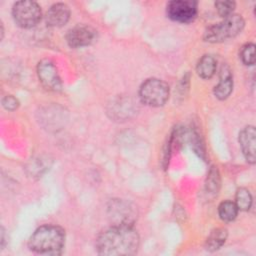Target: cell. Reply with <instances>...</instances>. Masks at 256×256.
Returning <instances> with one entry per match:
<instances>
[{
    "mask_svg": "<svg viewBox=\"0 0 256 256\" xmlns=\"http://www.w3.org/2000/svg\"><path fill=\"white\" fill-rule=\"evenodd\" d=\"M139 247V235L130 225H113L104 230L96 240L99 254L106 256L131 255Z\"/></svg>",
    "mask_w": 256,
    "mask_h": 256,
    "instance_id": "1",
    "label": "cell"
},
{
    "mask_svg": "<svg viewBox=\"0 0 256 256\" xmlns=\"http://www.w3.org/2000/svg\"><path fill=\"white\" fill-rule=\"evenodd\" d=\"M65 243L64 230L56 225H43L30 237L28 246L35 253L57 255Z\"/></svg>",
    "mask_w": 256,
    "mask_h": 256,
    "instance_id": "2",
    "label": "cell"
},
{
    "mask_svg": "<svg viewBox=\"0 0 256 256\" xmlns=\"http://www.w3.org/2000/svg\"><path fill=\"white\" fill-rule=\"evenodd\" d=\"M244 19L241 15L232 14L223 21L208 27L204 32V39L210 43H218L238 35L244 28Z\"/></svg>",
    "mask_w": 256,
    "mask_h": 256,
    "instance_id": "3",
    "label": "cell"
},
{
    "mask_svg": "<svg viewBox=\"0 0 256 256\" xmlns=\"http://www.w3.org/2000/svg\"><path fill=\"white\" fill-rule=\"evenodd\" d=\"M139 97L148 106H162L169 98V86L157 78L147 79L139 89Z\"/></svg>",
    "mask_w": 256,
    "mask_h": 256,
    "instance_id": "4",
    "label": "cell"
},
{
    "mask_svg": "<svg viewBox=\"0 0 256 256\" xmlns=\"http://www.w3.org/2000/svg\"><path fill=\"white\" fill-rule=\"evenodd\" d=\"M12 15L18 26L22 28H31L37 25L40 21L41 9L34 1H18L13 6Z\"/></svg>",
    "mask_w": 256,
    "mask_h": 256,
    "instance_id": "5",
    "label": "cell"
},
{
    "mask_svg": "<svg viewBox=\"0 0 256 256\" xmlns=\"http://www.w3.org/2000/svg\"><path fill=\"white\" fill-rule=\"evenodd\" d=\"M168 17L179 23H190L197 16V3L191 0H173L167 4Z\"/></svg>",
    "mask_w": 256,
    "mask_h": 256,
    "instance_id": "6",
    "label": "cell"
},
{
    "mask_svg": "<svg viewBox=\"0 0 256 256\" xmlns=\"http://www.w3.org/2000/svg\"><path fill=\"white\" fill-rule=\"evenodd\" d=\"M109 217L113 225H130L132 226L136 218V210L130 203L122 200H114L109 208Z\"/></svg>",
    "mask_w": 256,
    "mask_h": 256,
    "instance_id": "7",
    "label": "cell"
},
{
    "mask_svg": "<svg viewBox=\"0 0 256 256\" xmlns=\"http://www.w3.org/2000/svg\"><path fill=\"white\" fill-rule=\"evenodd\" d=\"M37 74L42 85L51 91H58L62 87V82L56 66L48 59L38 63Z\"/></svg>",
    "mask_w": 256,
    "mask_h": 256,
    "instance_id": "8",
    "label": "cell"
},
{
    "mask_svg": "<svg viewBox=\"0 0 256 256\" xmlns=\"http://www.w3.org/2000/svg\"><path fill=\"white\" fill-rule=\"evenodd\" d=\"M96 36V31L86 25H78L70 29L66 35V41L72 48H80L90 45Z\"/></svg>",
    "mask_w": 256,
    "mask_h": 256,
    "instance_id": "9",
    "label": "cell"
},
{
    "mask_svg": "<svg viewBox=\"0 0 256 256\" xmlns=\"http://www.w3.org/2000/svg\"><path fill=\"white\" fill-rule=\"evenodd\" d=\"M239 143L245 159L253 164L256 152V131L254 126H247L240 132Z\"/></svg>",
    "mask_w": 256,
    "mask_h": 256,
    "instance_id": "10",
    "label": "cell"
},
{
    "mask_svg": "<svg viewBox=\"0 0 256 256\" xmlns=\"http://www.w3.org/2000/svg\"><path fill=\"white\" fill-rule=\"evenodd\" d=\"M70 17L69 7L64 3L53 4L45 15L47 25L51 27H61L67 23Z\"/></svg>",
    "mask_w": 256,
    "mask_h": 256,
    "instance_id": "11",
    "label": "cell"
},
{
    "mask_svg": "<svg viewBox=\"0 0 256 256\" xmlns=\"http://www.w3.org/2000/svg\"><path fill=\"white\" fill-rule=\"evenodd\" d=\"M233 89V79L231 71L227 66H222L220 72L219 83L214 88V95L220 100L226 99L232 92Z\"/></svg>",
    "mask_w": 256,
    "mask_h": 256,
    "instance_id": "12",
    "label": "cell"
},
{
    "mask_svg": "<svg viewBox=\"0 0 256 256\" xmlns=\"http://www.w3.org/2000/svg\"><path fill=\"white\" fill-rule=\"evenodd\" d=\"M216 67H217L216 59L211 55H204L198 61L196 66V71L201 78L208 79L215 74Z\"/></svg>",
    "mask_w": 256,
    "mask_h": 256,
    "instance_id": "13",
    "label": "cell"
},
{
    "mask_svg": "<svg viewBox=\"0 0 256 256\" xmlns=\"http://www.w3.org/2000/svg\"><path fill=\"white\" fill-rule=\"evenodd\" d=\"M227 239V230L224 228H217L213 230L206 240V249L209 251L218 250Z\"/></svg>",
    "mask_w": 256,
    "mask_h": 256,
    "instance_id": "14",
    "label": "cell"
},
{
    "mask_svg": "<svg viewBox=\"0 0 256 256\" xmlns=\"http://www.w3.org/2000/svg\"><path fill=\"white\" fill-rule=\"evenodd\" d=\"M218 214L219 217L225 222L233 221L238 214V207L236 206L235 202L229 200L223 201L218 207Z\"/></svg>",
    "mask_w": 256,
    "mask_h": 256,
    "instance_id": "15",
    "label": "cell"
},
{
    "mask_svg": "<svg viewBox=\"0 0 256 256\" xmlns=\"http://www.w3.org/2000/svg\"><path fill=\"white\" fill-rule=\"evenodd\" d=\"M235 204L238 207V210L247 211L252 204V196L246 188H239L235 195Z\"/></svg>",
    "mask_w": 256,
    "mask_h": 256,
    "instance_id": "16",
    "label": "cell"
},
{
    "mask_svg": "<svg viewBox=\"0 0 256 256\" xmlns=\"http://www.w3.org/2000/svg\"><path fill=\"white\" fill-rule=\"evenodd\" d=\"M240 58L245 65L255 63V45L253 43L245 44L240 50Z\"/></svg>",
    "mask_w": 256,
    "mask_h": 256,
    "instance_id": "17",
    "label": "cell"
},
{
    "mask_svg": "<svg viewBox=\"0 0 256 256\" xmlns=\"http://www.w3.org/2000/svg\"><path fill=\"white\" fill-rule=\"evenodd\" d=\"M215 7L217 9L218 14L226 18L233 14V11L235 9V2L233 1H218L215 3Z\"/></svg>",
    "mask_w": 256,
    "mask_h": 256,
    "instance_id": "18",
    "label": "cell"
},
{
    "mask_svg": "<svg viewBox=\"0 0 256 256\" xmlns=\"http://www.w3.org/2000/svg\"><path fill=\"white\" fill-rule=\"evenodd\" d=\"M2 104L4 106V108H6L9 111H13L15 109H17V107L19 106V102L18 100L12 96V95H7L3 98L2 100Z\"/></svg>",
    "mask_w": 256,
    "mask_h": 256,
    "instance_id": "19",
    "label": "cell"
},
{
    "mask_svg": "<svg viewBox=\"0 0 256 256\" xmlns=\"http://www.w3.org/2000/svg\"><path fill=\"white\" fill-rule=\"evenodd\" d=\"M218 175H216V171H211L208 177V183H207V189L212 190L215 192L217 191V186H218Z\"/></svg>",
    "mask_w": 256,
    "mask_h": 256,
    "instance_id": "20",
    "label": "cell"
},
{
    "mask_svg": "<svg viewBox=\"0 0 256 256\" xmlns=\"http://www.w3.org/2000/svg\"><path fill=\"white\" fill-rule=\"evenodd\" d=\"M5 231H4V228H1V247L3 248L5 246Z\"/></svg>",
    "mask_w": 256,
    "mask_h": 256,
    "instance_id": "21",
    "label": "cell"
}]
</instances>
